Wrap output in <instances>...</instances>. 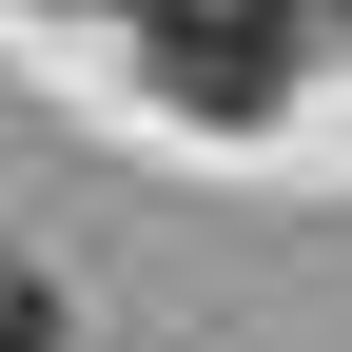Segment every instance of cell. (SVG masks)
Here are the masks:
<instances>
[{"mask_svg":"<svg viewBox=\"0 0 352 352\" xmlns=\"http://www.w3.org/2000/svg\"><path fill=\"white\" fill-rule=\"evenodd\" d=\"M294 39H314V0H138L157 98H176V118H215V138L294 98Z\"/></svg>","mask_w":352,"mask_h":352,"instance_id":"1","label":"cell"},{"mask_svg":"<svg viewBox=\"0 0 352 352\" xmlns=\"http://www.w3.org/2000/svg\"><path fill=\"white\" fill-rule=\"evenodd\" d=\"M333 20H352V0H333Z\"/></svg>","mask_w":352,"mask_h":352,"instance_id":"3","label":"cell"},{"mask_svg":"<svg viewBox=\"0 0 352 352\" xmlns=\"http://www.w3.org/2000/svg\"><path fill=\"white\" fill-rule=\"evenodd\" d=\"M0 352H59V314H39V294H0Z\"/></svg>","mask_w":352,"mask_h":352,"instance_id":"2","label":"cell"}]
</instances>
